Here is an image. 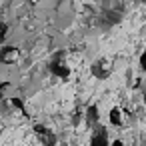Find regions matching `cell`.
Listing matches in <instances>:
<instances>
[{
	"mask_svg": "<svg viewBox=\"0 0 146 146\" xmlns=\"http://www.w3.org/2000/svg\"><path fill=\"white\" fill-rule=\"evenodd\" d=\"M80 64V54L72 52V50H62L58 54H54V58L50 60V70L56 74V76H62V78H68Z\"/></svg>",
	"mask_w": 146,
	"mask_h": 146,
	"instance_id": "6da1fadb",
	"label": "cell"
},
{
	"mask_svg": "<svg viewBox=\"0 0 146 146\" xmlns=\"http://www.w3.org/2000/svg\"><path fill=\"white\" fill-rule=\"evenodd\" d=\"M112 70H114V62H112V58H106V56L98 58L92 64V74L96 78H106V76H110Z\"/></svg>",
	"mask_w": 146,
	"mask_h": 146,
	"instance_id": "7a4b0ae2",
	"label": "cell"
},
{
	"mask_svg": "<svg viewBox=\"0 0 146 146\" xmlns=\"http://www.w3.org/2000/svg\"><path fill=\"white\" fill-rule=\"evenodd\" d=\"M20 58H22V52L16 46H2L0 48V62L2 64H18Z\"/></svg>",
	"mask_w": 146,
	"mask_h": 146,
	"instance_id": "3957f363",
	"label": "cell"
},
{
	"mask_svg": "<svg viewBox=\"0 0 146 146\" xmlns=\"http://www.w3.org/2000/svg\"><path fill=\"white\" fill-rule=\"evenodd\" d=\"M6 32H8V28H6V24H2V22H0V40H4V36H6Z\"/></svg>",
	"mask_w": 146,
	"mask_h": 146,
	"instance_id": "8992f818",
	"label": "cell"
},
{
	"mask_svg": "<svg viewBox=\"0 0 146 146\" xmlns=\"http://www.w3.org/2000/svg\"><path fill=\"white\" fill-rule=\"evenodd\" d=\"M90 146H108V132L104 126H98L92 134V140H90Z\"/></svg>",
	"mask_w": 146,
	"mask_h": 146,
	"instance_id": "277c9868",
	"label": "cell"
},
{
	"mask_svg": "<svg viewBox=\"0 0 146 146\" xmlns=\"http://www.w3.org/2000/svg\"><path fill=\"white\" fill-rule=\"evenodd\" d=\"M110 122L112 124H116V126H124L126 122H128V116H126V112L122 110V108H112L110 110Z\"/></svg>",
	"mask_w": 146,
	"mask_h": 146,
	"instance_id": "5b68a950",
	"label": "cell"
}]
</instances>
